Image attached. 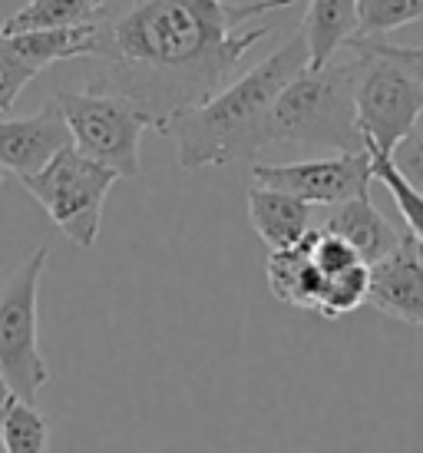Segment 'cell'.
Returning <instances> with one entry per match:
<instances>
[{
  "label": "cell",
  "instance_id": "cell-10",
  "mask_svg": "<svg viewBox=\"0 0 423 453\" xmlns=\"http://www.w3.org/2000/svg\"><path fill=\"white\" fill-rule=\"evenodd\" d=\"M70 146V127L60 103L50 100L40 113L24 119H0V165L13 176H34L53 156Z\"/></svg>",
  "mask_w": 423,
  "mask_h": 453
},
{
  "label": "cell",
  "instance_id": "cell-16",
  "mask_svg": "<svg viewBox=\"0 0 423 453\" xmlns=\"http://www.w3.org/2000/svg\"><path fill=\"white\" fill-rule=\"evenodd\" d=\"M110 13L112 0H27V7H20L0 24V34H24L37 27L103 24Z\"/></svg>",
  "mask_w": 423,
  "mask_h": 453
},
{
  "label": "cell",
  "instance_id": "cell-8",
  "mask_svg": "<svg viewBox=\"0 0 423 453\" xmlns=\"http://www.w3.org/2000/svg\"><path fill=\"white\" fill-rule=\"evenodd\" d=\"M251 179L258 186L291 192L308 205H337L371 192V152H337L331 159H308V163H255Z\"/></svg>",
  "mask_w": 423,
  "mask_h": 453
},
{
  "label": "cell",
  "instance_id": "cell-25",
  "mask_svg": "<svg viewBox=\"0 0 423 453\" xmlns=\"http://www.w3.org/2000/svg\"><path fill=\"white\" fill-rule=\"evenodd\" d=\"M0 186H4V165H0Z\"/></svg>",
  "mask_w": 423,
  "mask_h": 453
},
{
  "label": "cell",
  "instance_id": "cell-12",
  "mask_svg": "<svg viewBox=\"0 0 423 453\" xmlns=\"http://www.w3.org/2000/svg\"><path fill=\"white\" fill-rule=\"evenodd\" d=\"M311 228L304 232V239H298L288 249H268V262H265L272 295L291 308H301V311L318 308V295L324 285L321 268L311 258Z\"/></svg>",
  "mask_w": 423,
  "mask_h": 453
},
{
  "label": "cell",
  "instance_id": "cell-24",
  "mask_svg": "<svg viewBox=\"0 0 423 453\" xmlns=\"http://www.w3.org/2000/svg\"><path fill=\"white\" fill-rule=\"evenodd\" d=\"M11 397H13V394H11V388H7V380L0 378V411L11 403Z\"/></svg>",
  "mask_w": 423,
  "mask_h": 453
},
{
  "label": "cell",
  "instance_id": "cell-26",
  "mask_svg": "<svg viewBox=\"0 0 423 453\" xmlns=\"http://www.w3.org/2000/svg\"><path fill=\"white\" fill-rule=\"evenodd\" d=\"M0 450H4V443H0Z\"/></svg>",
  "mask_w": 423,
  "mask_h": 453
},
{
  "label": "cell",
  "instance_id": "cell-1",
  "mask_svg": "<svg viewBox=\"0 0 423 453\" xmlns=\"http://www.w3.org/2000/svg\"><path fill=\"white\" fill-rule=\"evenodd\" d=\"M295 0H133L112 4L89 53V89L119 93L156 119V129L235 76L238 64L272 37L268 13Z\"/></svg>",
  "mask_w": 423,
  "mask_h": 453
},
{
  "label": "cell",
  "instance_id": "cell-4",
  "mask_svg": "<svg viewBox=\"0 0 423 453\" xmlns=\"http://www.w3.org/2000/svg\"><path fill=\"white\" fill-rule=\"evenodd\" d=\"M20 182L76 249H93L100 239L106 196L119 182V176L110 165L83 156L70 142L43 169L24 176Z\"/></svg>",
  "mask_w": 423,
  "mask_h": 453
},
{
  "label": "cell",
  "instance_id": "cell-17",
  "mask_svg": "<svg viewBox=\"0 0 423 453\" xmlns=\"http://www.w3.org/2000/svg\"><path fill=\"white\" fill-rule=\"evenodd\" d=\"M47 420L30 401L11 397V403L0 411V443L7 453H40L47 450Z\"/></svg>",
  "mask_w": 423,
  "mask_h": 453
},
{
  "label": "cell",
  "instance_id": "cell-9",
  "mask_svg": "<svg viewBox=\"0 0 423 453\" xmlns=\"http://www.w3.org/2000/svg\"><path fill=\"white\" fill-rule=\"evenodd\" d=\"M367 302L373 311L423 327V242L407 232L394 252L367 265Z\"/></svg>",
  "mask_w": 423,
  "mask_h": 453
},
{
  "label": "cell",
  "instance_id": "cell-18",
  "mask_svg": "<svg viewBox=\"0 0 423 453\" xmlns=\"http://www.w3.org/2000/svg\"><path fill=\"white\" fill-rule=\"evenodd\" d=\"M367 265L358 262L344 268V272H337V275H327L321 285V295H318V308H314V315L327 318V321H335V318H344L350 311H358L364 302H367Z\"/></svg>",
  "mask_w": 423,
  "mask_h": 453
},
{
  "label": "cell",
  "instance_id": "cell-7",
  "mask_svg": "<svg viewBox=\"0 0 423 453\" xmlns=\"http://www.w3.org/2000/svg\"><path fill=\"white\" fill-rule=\"evenodd\" d=\"M53 100L60 103L76 150L110 165L119 179L139 176V142L146 129H156V119L139 103L89 87L83 93L63 89Z\"/></svg>",
  "mask_w": 423,
  "mask_h": 453
},
{
  "label": "cell",
  "instance_id": "cell-23",
  "mask_svg": "<svg viewBox=\"0 0 423 453\" xmlns=\"http://www.w3.org/2000/svg\"><path fill=\"white\" fill-rule=\"evenodd\" d=\"M361 40H371L377 50H384L387 57L400 60V64L407 66V70H413L417 80L423 83V47H400V43H387L384 37H361Z\"/></svg>",
  "mask_w": 423,
  "mask_h": 453
},
{
  "label": "cell",
  "instance_id": "cell-2",
  "mask_svg": "<svg viewBox=\"0 0 423 453\" xmlns=\"http://www.w3.org/2000/svg\"><path fill=\"white\" fill-rule=\"evenodd\" d=\"M308 40L295 34L281 50L265 57L249 73L228 80L209 100L173 116L162 136L175 139V163L196 173L238 159H258L268 150V116L278 93L308 66Z\"/></svg>",
  "mask_w": 423,
  "mask_h": 453
},
{
  "label": "cell",
  "instance_id": "cell-20",
  "mask_svg": "<svg viewBox=\"0 0 423 453\" xmlns=\"http://www.w3.org/2000/svg\"><path fill=\"white\" fill-rule=\"evenodd\" d=\"M423 20V0H358V37H387Z\"/></svg>",
  "mask_w": 423,
  "mask_h": 453
},
{
  "label": "cell",
  "instance_id": "cell-21",
  "mask_svg": "<svg viewBox=\"0 0 423 453\" xmlns=\"http://www.w3.org/2000/svg\"><path fill=\"white\" fill-rule=\"evenodd\" d=\"M37 66L27 64L20 53L13 50V43L0 34V116L11 113L17 96L27 89L30 80H37Z\"/></svg>",
  "mask_w": 423,
  "mask_h": 453
},
{
  "label": "cell",
  "instance_id": "cell-3",
  "mask_svg": "<svg viewBox=\"0 0 423 453\" xmlns=\"http://www.w3.org/2000/svg\"><path fill=\"white\" fill-rule=\"evenodd\" d=\"M358 53L324 66H304L288 83L268 116V146L295 142V146H318V150L354 152L367 150L358 127Z\"/></svg>",
  "mask_w": 423,
  "mask_h": 453
},
{
  "label": "cell",
  "instance_id": "cell-15",
  "mask_svg": "<svg viewBox=\"0 0 423 453\" xmlns=\"http://www.w3.org/2000/svg\"><path fill=\"white\" fill-rule=\"evenodd\" d=\"M301 34L308 40V66H324L358 37V0H311Z\"/></svg>",
  "mask_w": 423,
  "mask_h": 453
},
{
  "label": "cell",
  "instance_id": "cell-13",
  "mask_svg": "<svg viewBox=\"0 0 423 453\" xmlns=\"http://www.w3.org/2000/svg\"><path fill=\"white\" fill-rule=\"evenodd\" d=\"M249 219L268 249H288L311 228V205L291 192L255 182L249 189Z\"/></svg>",
  "mask_w": 423,
  "mask_h": 453
},
{
  "label": "cell",
  "instance_id": "cell-5",
  "mask_svg": "<svg viewBox=\"0 0 423 453\" xmlns=\"http://www.w3.org/2000/svg\"><path fill=\"white\" fill-rule=\"evenodd\" d=\"M344 50L358 53V127L367 150L390 152L423 116V83L413 70L377 50L371 40L354 37Z\"/></svg>",
  "mask_w": 423,
  "mask_h": 453
},
{
  "label": "cell",
  "instance_id": "cell-6",
  "mask_svg": "<svg viewBox=\"0 0 423 453\" xmlns=\"http://www.w3.org/2000/svg\"><path fill=\"white\" fill-rule=\"evenodd\" d=\"M47 262L50 249L40 245L0 285V378L7 380L13 397L30 403L50 384V367L40 354L37 334L40 278L47 272Z\"/></svg>",
  "mask_w": 423,
  "mask_h": 453
},
{
  "label": "cell",
  "instance_id": "cell-11",
  "mask_svg": "<svg viewBox=\"0 0 423 453\" xmlns=\"http://www.w3.org/2000/svg\"><path fill=\"white\" fill-rule=\"evenodd\" d=\"M331 209L335 212L324 219L321 228L341 235L358 252V258L364 265H373L377 258H384L387 252H394V245L404 235V232H397L384 215L377 212V205L371 202V192H361L354 199L337 202Z\"/></svg>",
  "mask_w": 423,
  "mask_h": 453
},
{
  "label": "cell",
  "instance_id": "cell-19",
  "mask_svg": "<svg viewBox=\"0 0 423 453\" xmlns=\"http://www.w3.org/2000/svg\"><path fill=\"white\" fill-rule=\"evenodd\" d=\"M367 152H371L373 179L390 192V199L397 202V212L404 215L407 232H413V235L423 242V192L404 179V173L394 165V159H390L387 152H381V150H367Z\"/></svg>",
  "mask_w": 423,
  "mask_h": 453
},
{
  "label": "cell",
  "instance_id": "cell-22",
  "mask_svg": "<svg viewBox=\"0 0 423 453\" xmlns=\"http://www.w3.org/2000/svg\"><path fill=\"white\" fill-rule=\"evenodd\" d=\"M390 159L397 165L404 179L423 192V116L413 123V129L397 142V150L390 152Z\"/></svg>",
  "mask_w": 423,
  "mask_h": 453
},
{
  "label": "cell",
  "instance_id": "cell-14",
  "mask_svg": "<svg viewBox=\"0 0 423 453\" xmlns=\"http://www.w3.org/2000/svg\"><path fill=\"white\" fill-rule=\"evenodd\" d=\"M13 43V50L37 70H47L63 60L89 57L100 43V24H73V27H37L24 34H4Z\"/></svg>",
  "mask_w": 423,
  "mask_h": 453
}]
</instances>
